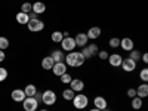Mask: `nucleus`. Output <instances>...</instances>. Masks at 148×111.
<instances>
[{
  "label": "nucleus",
  "instance_id": "nucleus-1",
  "mask_svg": "<svg viewBox=\"0 0 148 111\" xmlns=\"http://www.w3.org/2000/svg\"><path fill=\"white\" fill-rule=\"evenodd\" d=\"M84 56L82 52H70L65 56V64L71 68H76V67H82L84 64Z\"/></svg>",
  "mask_w": 148,
  "mask_h": 111
},
{
  "label": "nucleus",
  "instance_id": "nucleus-2",
  "mask_svg": "<svg viewBox=\"0 0 148 111\" xmlns=\"http://www.w3.org/2000/svg\"><path fill=\"white\" fill-rule=\"evenodd\" d=\"M73 105L77 110H83L89 105V98L84 93H76V96H74V99H73Z\"/></svg>",
  "mask_w": 148,
  "mask_h": 111
},
{
  "label": "nucleus",
  "instance_id": "nucleus-3",
  "mask_svg": "<svg viewBox=\"0 0 148 111\" xmlns=\"http://www.w3.org/2000/svg\"><path fill=\"white\" fill-rule=\"evenodd\" d=\"M56 99H58V96H56V93H55L53 90L47 89V90H45V92H43V99H42V102H43L45 105L52 107V105L56 102Z\"/></svg>",
  "mask_w": 148,
  "mask_h": 111
},
{
  "label": "nucleus",
  "instance_id": "nucleus-4",
  "mask_svg": "<svg viewBox=\"0 0 148 111\" xmlns=\"http://www.w3.org/2000/svg\"><path fill=\"white\" fill-rule=\"evenodd\" d=\"M27 28L31 33H40L45 28V22L42 19H30L28 24H27Z\"/></svg>",
  "mask_w": 148,
  "mask_h": 111
},
{
  "label": "nucleus",
  "instance_id": "nucleus-5",
  "mask_svg": "<svg viewBox=\"0 0 148 111\" xmlns=\"http://www.w3.org/2000/svg\"><path fill=\"white\" fill-rule=\"evenodd\" d=\"M37 107H39V102L34 99V96H27L22 102V108L25 111H37Z\"/></svg>",
  "mask_w": 148,
  "mask_h": 111
},
{
  "label": "nucleus",
  "instance_id": "nucleus-6",
  "mask_svg": "<svg viewBox=\"0 0 148 111\" xmlns=\"http://www.w3.org/2000/svg\"><path fill=\"white\" fill-rule=\"evenodd\" d=\"M61 46H62V51H67V52H73L74 47H76V40L73 37H64L62 42H61Z\"/></svg>",
  "mask_w": 148,
  "mask_h": 111
},
{
  "label": "nucleus",
  "instance_id": "nucleus-7",
  "mask_svg": "<svg viewBox=\"0 0 148 111\" xmlns=\"http://www.w3.org/2000/svg\"><path fill=\"white\" fill-rule=\"evenodd\" d=\"M121 68L126 73H132V71H135V68H136V62H135L132 58H125L123 62H121Z\"/></svg>",
  "mask_w": 148,
  "mask_h": 111
},
{
  "label": "nucleus",
  "instance_id": "nucleus-8",
  "mask_svg": "<svg viewBox=\"0 0 148 111\" xmlns=\"http://www.w3.org/2000/svg\"><path fill=\"white\" fill-rule=\"evenodd\" d=\"M10 98L15 102H24V99L27 98V95H25V92H24V89H14L12 93H10Z\"/></svg>",
  "mask_w": 148,
  "mask_h": 111
},
{
  "label": "nucleus",
  "instance_id": "nucleus-9",
  "mask_svg": "<svg viewBox=\"0 0 148 111\" xmlns=\"http://www.w3.org/2000/svg\"><path fill=\"white\" fill-rule=\"evenodd\" d=\"M74 40H76V45L79 46V47H84V46H88L89 43V37H88V34H84V33H79V34H76V37H74Z\"/></svg>",
  "mask_w": 148,
  "mask_h": 111
},
{
  "label": "nucleus",
  "instance_id": "nucleus-10",
  "mask_svg": "<svg viewBox=\"0 0 148 111\" xmlns=\"http://www.w3.org/2000/svg\"><path fill=\"white\" fill-rule=\"evenodd\" d=\"M67 67H68V65H67L65 62H55V65H53L52 71H53L55 76L61 77L62 74H65V73H67Z\"/></svg>",
  "mask_w": 148,
  "mask_h": 111
},
{
  "label": "nucleus",
  "instance_id": "nucleus-11",
  "mask_svg": "<svg viewBox=\"0 0 148 111\" xmlns=\"http://www.w3.org/2000/svg\"><path fill=\"white\" fill-rule=\"evenodd\" d=\"M108 61H110V65H111V67L117 68V67H121L123 58H121V55H119V53H113V55L108 56Z\"/></svg>",
  "mask_w": 148,
  "mask_h": 111
},
{
  "label": "nucleus",
  "instance_id": "nucleus-12",
  "mask_svg": "<svg viewBox=\"0 0 148 111\" xmlns=\"http://www.w3.org/2000/svg\"><path fill=\"white\" fill-rule=\"evenodd\" d=\"M70 88L74 90V92H82L83 89H84V83H83V80H80V79H73L71 80V83H70Z\"/></svg>",
  "mask_w": 148,
  "mask_h": 111
},
{
  "label": "nucleus",
  "instance_id": "nucleus-13",
  "mask_svg": "<svg viewBox=\"0 0 148 111\" xmlns=\"http://www.w3.org/2000/svg\"><path fill=\"white\" fill-rule=\"evenodd\" d=\"M120 46H121L123 51L130 52V51H133V40L129 39V37H123V39L120 40Z\"/></svg>",
  "mask_w": 148,
  "mask_h": 111
},
{
  "label": "nucleus",
  "instance_id": "nucleus-14",
  "mask_svg": "<svg viewBox=\"0 0 148 111\" xmlns=\"http://www.w3.org/2000/svg\"><path fill=\"white\" fill-rule=\"evenodd\" d=\"M53 65H55V61H53L52 56H45V58L42 59V68H43V70L49 71V70L53 68Z\"/></svg>",
  "mask_w": 148,
  "mask_h": 111
},
{
  "label": "nucleus",
  "instance_id": "nucleus-15",
  "mask_svg": "<svg viewBox=\"0 0 148 111\" xmlns=\"http://www.w3.org/2000/svg\"><path fill=\"white\" fill-rule=\"evenodd\" d=\"M93 105H95V108H98V110H104V108L108 107L107 99H105L104 96H96L95 99H93Z\"/></svg>",
  "mask_w": 148,
  "mask_h": 111
},
{
  "label": "nucleus",
  "instance_id": "nucleus-16",
  "mask_svg": "<svg viewBox=\"0 0 148 111\" xmlns=\"http://www.w3.org/2000/svg\"><path fill=\"white\" fill-rule=\"evenodd\" d=\"M15 19H16L18 24H21V25H27L28 21H30V16H28V14H25V12H18Z\"/></svg>",
  "mask_w": 148,
  "mask_h": 111
},
{
  "label": "nucleus",
  "instance_id": "nucleus-17",
  "mask_svg": "<svg viewBox=\"0 0 148 111\" xmlns=\"http://www.w3.org/2000/svg\"><path fill=\"white\" fill-rule=\"evenodd\" d=\"M86 34H88L89 40H96L98 37L101 36V28L99 27H92V28H89V31L86 33Z\"/></svg>",
  "mask_w": 148,
  "mask_h": 111
},
{
  "label": "nucleus",
  "instance_id": "nucleus-18",
  "mask_svg": "<svg viewBox=\"0 0 148 111\" xmlns=\"http://www.w3.org/2000/svg\"><path fill=\"white\" fill-rule=\"evenodd\" d=\"M33 12H36L37 15H42L46 12V5L43 2H36L33 3Z\"/></svg>",
  "mask_w": 148,
  "mask_h": 111
},
{
  "label": "nucleus",
  "instance_id": "nucleus-19",
  "mask_svg": "<svg viewBox=\"0 0 148 111\" xmlns=\"http://www.w3.org/2000/svg\"><path fill=\"white\" fill-rule=\"evenodd\" d=\"M136 95L139 96V98H147L148 96V83H142L139 88L136 89Z\"/></svg>",
  "mask_w": 148,
  "mask_h": 111
},
{
  "label": "nucleus",
  "instance_id": "nucleus-20",
  "mask_svg": "<svg viewBox=\"0 0 148 111\" xmlns=\"http://www.w3.org/2000/svg\"><path fill=\"white\" fill-rule=\"evenodd\" d=\"M51 56L53 58V61L55 62H64V59H65V55L62 53V51H53L52 53H51Z\"/></svg>",
  "mask_w": 148,
  "mask_h": 111
},
{
  "label": "nucleus",
  "instance_id": "nucleus-21",
  "mask_svg": "<svg viewBox=\"0 0 148 111\" xmlns=\"http://www.w3.org/2000/svg\"><path fill=\"white\" fill-rule=\"evenodd\" d=\"M62 39H64L62 31H53V33L51 34V40H52L53 43H61V42H62Z\"/></svg>",
  "mask_w": 148,
  "mask_h": 111
},
{
  "label": "nucleus",
  "instance_id": "nucleus-22",
  "mask_svg": "<svg viewBox=\"0 0 148 111\" xmlns=\"http://www.w3.org/2000/svg\"><path fill=\"white\" fill-rule=\"evenodd\" d=\"M74 96H76V92H74L71 88L62 90V98H64L65 101H73V99H74Z\"/></svg>",
  "mask_w": 148,
  "mask_h": 111
},
{
  "label": "nucleus",
  "instance_id": "nucleus-23",
  "mask_svg": "<svg viewBox=\"0 0 148 111\" xmlns=\"http://www.w3.org/2000/svg\"><path fill=\"white\" fill-rule=\"evenodd\" d=\"M132 108L133 110H141L142 108V98H139V96L132 98Z\"/></svg>",
  "mask_w": 148,
  "mask_h": 111
},
{
  "label": "nucleus",
  "instance_id": "nucleus-24",
  "mask_svg": "<svg viewBox=\"0 0 148 111\" xmlns=\"http://www.w3.org/2000/svg\"><path fill=\"white\" fill-rule=\"evenodd\" d=\"M24 92H25L27 96H34V93L37 92V88L34 84H27L25 88H24Z\"/></svg>",
  "mask_w": 148,
  "mask_h": 111
},
{
  "label": "nucleus",
  "instance_id": "nucleus-25",
  "mask_svg": "<svg viewBox=\"0 0 148 111\" xmlns=\"http://www.w3.org/2000/svg\"><path fill=\"white\" fill-rule=\"evenodd\" d=\"M141 56H142V53L139 52V51H136V49H133V51H130V55H129V58H132L135 62H138V61L141 59Z\"/></svg>",
  "mask_w": 148,
  "mask_h": 111
},
{
  "label": "nucleus",
  "instance_id": "nucleus-26",
  "mask_svg": "<svg viewBox=\"0 0 148 111\" xmlns=\"http://www.w3.org/2000/svg\"><path fill=\"white\" fill-rule=\"evenodd\" d=\"M8 47H9V40L6 39V37L0 36V49H2V51H6Z\"/></svg>",
  "mask_w": 148,
  "mask_h": 111
},
{
  "label": "nucleus",
  "instance_id": "nucleus-27",
  "mask_svg": "<svg viewBox=\"0 0 148 111\" xmlns=\"http://www.w3.org/2000/svg\"><path fill=\"white\" fill-rule=\"evenodd\" d=\"M33 10V5L25 2V3H22L21 5V12H25V14H30V12Z\"/></svg>",
  "mask_w": 148,
  "mask_h": 111
},
{
  "label": "nucleus",
  "instance_id": "nucleus-28",
  "mask_svg": "<svg viewBox=\"0 0 148 111\" xmlns=\"http://www.w3.org/2000/svg\"><path fill=\"white\" fill-rule=\"evenodd\" d=\"M108 45L113 47V49H116V47L120 46V39H119V37H111L110 42H108Z\"/></svg>",
  "mask_w": 148,
  "mask_h": 111
},
{
  "label": "nucleus",
  "instance_id": "nucleus-29",
  "mask_svg": "<svg viewBox=\"0 0 148 111\" xmlns=\"http://www.w3.org/2000/svg\"><path fill=\"white\" fill-rule=\"evenodd\" d=\"M139 79H141L144 83H148V68H142V70H141Z\"/></svg>",
  "mask_w": 148,
  "mask_h": 111
},
{
  "label": "nucleus",
  "instance_id": "nucleus-30",
  "mask_svg": "<svg viewBox=\"0 0 148 111\" xmlns=\"http://www.w3.org/2000/svg\"><path fill=\"white\" fill-rule=\"evenodd\" d=\"M8 76H9L8 70H6V68H3V67H0V83L5 82V80L8 79Z\"/></svg>",
  "mask_w": 148,
  "mask_h": 111
},
{
  "label": "nucleus",
  "instance_id": "nucleus-31",
  "mask_svg": "<svg viewBox=\"0 0 148 111\" xmlns=\"http://www.w3.org/2000/svg\"><path fill=\"white\" fill-rule=\"evenodd\" d=\"M88 49H89V52H90V55L92 56H96L98 55V52H99V51H98V45H88Z\"/></svg>",
  "mask_w": 148,
  "mask_h": 111
},
{
  "label": "nucleus",
  "instance_id": "nucleus-32",
  "mask_svg": "<svg viewBox=\"0 0 148 111\" xmlns=\"http://www.w3.org/2000/svg\"><path fill=\"white\" fill-rule=\"evenodd\" d=\"M71 80H73V77L70 76L68 73H65V74H62V76H61V82H62L64 84H70Z\"/></svg>",
  "mask_w": 148,
  "mask_h": 111
},
{
  "label": "nucleus",
  "instance_id": "nucleus-33",
  "mask_svg": "<svg viewBox=\"0 0 148 111\" xmlns=\"http://www.w3.org/2000/svg\"><path fill=\"white\" fill-rule=\"evenodd\" d=\"M82 53H83V56H84L86 59H89V58H92V55H90V52H89V49H88V46H84V47H82Z\"/></svg>",
  "mask_w": 148,
  "mask_h": 111
},
{
  "label": "nucleus",
  "instance_id": "nucleus-34",
  "mask_svg": "<svg viewBox=\"0 0 148 111\" xmlns=\"http://www.w3.org/2000/svg\"><path fill=\"white\" fill-rule=\"evenodd\" d=\"M98 56H99V59H102V61H105V59H108V52L107 51H99L98 52Z\"/></svg>",
  "mask_w": 148,
  "mask_h": 111
},
{
  "label": "nucleus",
  "instance_id": "nucleus-35",
  "mask_svg": "<svg viewBox=\"0 0 148 111\" xmlns=\"http://www.w3.org/2000/svg\"><path fill=\"white\" fill-rule=\"evenodd\" d=\"M127 96L130 98V99H132V98H135V96H138V95H136V89H133V88H130V89L127 90Z\"/></svg>",
  "mask_w": 148,
  "mask_h": 111
},
{
  "label": "nucleus",
  "instance_id": "nucleus-36",
  "mask_svg": "<svg viewBox=\"0 0 148 111\" xmlns=\"http://www.w3.org/2000/svg\"><path fill=\"white\" fill-rule=\"evenodd\" d=\"M34 99L37 101V102H42V99H43V92L40 93V92H36L34 93Z\"/></svg>",
  "mask_w": 148,
  "mask_h": 111
},
{
  "label": "nucleus",
  "instance_id": "nucleus-37",
  "mask_svg": "<svg viewBox=\"0 0 148 111\" xmlns=\"http://www.w3.org/2000/svg\"><path fill=\"white\" fill-rule=\"evenodd\" d=\"M28 16H30V19H39V15H37L36 12H33V10L28 14Z\"/></svg>",
  "mask_w": 148,
  "mask_h": 111
},
{
  "label": "nucleus",
  "instance_id": "nucleus-38",
  "mask_svg": "<svg viewBox=\"0 0 148 111\" xmlns=\"http://www.w3.org/2000/svg\"><path fill=\"white\" fill-rule=\"evenodd\" d=\"M141 59L144 61V64H148V52H145V53H142V56H141Z\"/></svg>",
  "mask_w": 148,
  "mask_h": 111
},
{
  "label": "nucleus",
  "instance_id": "nucleus-39",
  "mask_svg": "<svg viewBox=\"0 0 148 111\" xmlns=\"http://www.w3.org/2000/svg\"><path fill=\"white\" fill-rule=\"evenodd\" d=\"M5 58H6V55H5V51H2V49H0V62H3V61H5Z\"/></svg>",
  "mask_w": 148,
  "mask_h": 111
},
{
  "label": "nucleus",
  "instance_id": "nucleus-40",
  "mask_svg": "<svg viewBox=\"0 0 148 111\" xmlns=\"http://www.w3.org/2000/svg\"><path fill=\"white\" fill-rule=\"evenodd\" d=\"M62 34H64V37H70V33H68V31H64Z\"/></svg>",
  "mask_w": 148,
  "mask_h": 111
},
{
  "label": "nucleus",
  "instance_id": "nucleus-41",
  "mask_svg": "<svg viewBox=\"0 0 148 111\" xmlns=\"http://www.w3.org/2000/svg\"><path fill=\"white\" fill-rule=\"evenodd\" d=\"M89 111H102V110H98V108H92V110H89Z\"/></svg>",
  "mask_w": 148,
  "mask_h": 111
},
{
  "label": "nucleus",
  "instance_id": "nucleus-42",
  "mask_svg": "<svg viewBox=\"0 0 148 111\" xmlns=\"http://www.w3.org/2000/svg\"><path fill=\"white\" fill-rule=\"evenodd\" d=\"M102 111H110V108H108V107H107V108H104V110H102Z\"/></svg>",
  "mask_w": 148,
  "mask_h": 111
},
{
  "label": "nucleus",
  "instance_id": "nucleus-43",
  "mask_svg": "<svg viewBox=\"0 0 148 111\" xmlns=\"http://www.w3.org/2000/svg\"><path fill=\"white\" fill-rule=\"evenodd\" d=\"M39 111H49V110H39Z\"/></svg>",
  "mask_w": 148,
  "mask_h": 111
}]
</instances>
